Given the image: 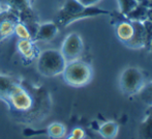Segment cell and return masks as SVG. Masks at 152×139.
Wrapping results in <instances>:
<instances>
[{"instance_id": "cell-1", "label": "cell", "mask_w": 152, "mask_h": 139, "mask_svg": "<svg viewBox=\"0 0 152 139\" xmlns=\"http://www.w3.org/2000/svg\"><path fill=\"white\" fill-rule=\"evenodd\" d=\"M109 14H110L109 10H102L99 7H96L95 5L84 6L79 2V0H66L58 12L54 22L59 27H66L75 21Z\"/></svg>"}, {"instance_id": "cell-2", "label": "cell", "mask_w": 152, "mask_h": 139, "mask_svg": "<svg viewBox=\"0 0 152 139\" xmlns=\"http://www.w3.org/2000/svg\"><path fill=\"white\" fill-rule=\"evenodd\" d=\"M61 75L66 84L74 87H81L90 82L93 71L89 63L81 59H76L66 63Z\"/></svg>"}, {"instance_id": "cell-3", "label": "cell", "mask_w": 152, "mask_h": 139, "mask_svg": "<svg viewBox=\"0 0 152 139\" xmlns=\"http://www.w3.org/2000/svg\"><path fill=\"white\" fill-rule=\"evenodd\" d=\"M66 61L60 50L48 49L39 52L37 56V71L45 77H55L62 74Z\"/></svg>"}, {"instance_id": "cell-4", "label": "cell", "mask_w": 152, "mask_h": 139, "mask_svg": "<svg viewBox=\"0 0 152 139\" xmlns=\"http://www.w3.org/2000/svg\"><path fill=\"white\" fill-rule=\"evenodd\" d=\"M145 84L144 74L136 67H128L120 75L119 86L126 96L138 95Z\"/></svg>"}, {"instance_id": "cell-5", "label": "cell", "mask_w": 152, "mask_h": 139, "mask_svg": "<svg viewBox=\"0 0 152 139\" xmlns=\"http://www.w3.org/2000/svg\"><path fill=\"white\" fill-rule=\"evenodd\" d=\"M3 101L12 109L19 112H27L33 107L32 96L18 82L12 86Z\"/></svg>"}, {"instance_id": "cell-6", "label": "cell", "mask_w": 152, "mask_h": 139, "mask_svg": "<svg viewBox=\"0 0 152 139\" xmlns=\"http://www.w3.org/2000/svg\"><path fill=\"white\" fill-rule=\"evenodd\" d=\"M84 51V44L80 35L76 32L69 33L61 45L60 52L66 63L80 59Z\"/></svg>"}, {"instance_id": "cell-7", "label": "cell", "mask_w": 152, "mask_h": 139, "mask_svg": "<svg viewBox=\"0 0 152 139\" xmlns=\"http://www.w3.org/2000/svg\"><path fill=\"white\" fill-rule=\"evenodd\" d=\"M18 21V14L12 10H3L0 14V43L14 35L15 24Z\"/></svg>"}, {"instance_id": "cell-8", "label": "cell", "mask_w": 152, "mask_h": 139, "mask_svg": "<svg viewBox=\"0 0 152 139\" xmlns=\"http://www.w3.org/2000/svg\"><path fill=\"white\" fill-rule=\"evenodd\" d=\"M17 49L25 63H31L33 59L37 58L39 54L33 40H19L17 43Z\"/></svg>"}, {"instance_id": "cell-9", "label": "cell", "mask_w": 152, "mask_h": 139, "mask_svg": "<svg viewBox=\"0 0 152 139\" xmlns=\"http://www.w3.org/2000/svg\"><path fill=\"white\" fill-rule=\"evenodd\" d=\"M59 31V26L55 22H47L38 25L37 30L33 38L34 42H49L56 36Z\"/></svg>"}, {"instance_id": "cell-10", "label": "cell", "mask_w": 152, "mask_h": 139, "mask_svg": "<svg viewBox=\"0 0 152 139\" xmlns=\"http://www.w3.org/2000/svg\"><path fill=\"white\" fill-rule=\"evenodd\" d=\"M134 24V35L132 40L126 44V47L130 49H142L145 48V32L142 22L132 21Z\"/></svg>"}, {"instance_id": "cell-11", "label": "cell", "mask_w": 152, "mask_h": 139, "mask_svg": "<svg viewBox=\"0 0 152 139\" xmlns=\"http://www.w3.org/2000/svg\"><path fill=\"white\" fill-rule=\"evenodd\" d=\"M115 31H116L118 40L126 46V44L132 40V35H134V24L129 20L121 21L117 24Z\"/></svg>"}, {"instance_id": "cell-12", "label": "cell", "mask_w": 152, "mask_h": 139, "mask_svg": "<svg viewBox=\"0 0 152 139\" xmlns=\"http://www.w3.org/2000/svg\"><path fill=\"white\" fill-rule=\"evenodd\" d=\"M1 5L7 6V10L20 14L31 7L30 0H0Z\"/></svg>"}, {"instance_id": "cell-13", "label": "cell", "mask_w": 152, "mask_h": 139, "mask_svg": "<svg viewBox=\"0 0 152 139\" xmlns=\"http://www.w3.org/2000/svg\"><path fill=\"white\" fill-rule=\"evenodd\" d=\"M148 8L144 2L139 3L132 12H129L126 15V18L129 21H137V22H143V21L147 20V15H148Z\"/></svg>"}, {"instance_id": "cell-14", "label": "cell", "mask_w": 152, "mask_h": 139, "mask_svg": "<svg viewBox=\"0 0 152 139\" xmlns=\"http://www.w3.org/2000/svg\"><path fill=\"white\" fill-rule=\"evenodd\" d=\"M118 130H119V126L116 121H106L98 129L100 136L104 138H108V139H113L117 136L118 134Z\"/></svg>"}, {"instance_id": "cell-15", "label": "cell", "mask_w": 152, "mask_h": 139, "mask_svg": "<svg viewBox=\"0 0 152 139\" xmlns=\"http://www.w3.org/2000/svg\"><path fill=\"white\" fill-rule=\"evenodd\" d=\"M138 135L143 139H152V114H146L138 128Z\"/></svg>"}, {"instance_id": "cell-16", "label": "cell", "mask_w": 152, "mask_h": 139, "mask_svg": "<svg viewBox=\"0 0 152 139\" xmlns=\"http://www.w3.org/2000/svg\"><path fill=\"white\" fill-rule=\"evenodd\" d=\"M45 133L51 138H62L65 136L66 128L61 123H53L45 129Z\"/></svg>"}, {"instance_id": "cell-17", "label": "cell", "mask_w": 152, "mask_h": 139, "mask_svg": "<svg viewBox=\"0 0 152 139\" xmlns=\"http://www.w3.org/2000/svg\"><path fill=\"white\" fill-rule=\"evenodd\" d=\"M18 81L14 80L12 78L5 75L0 74V99L4 100L6 98V96L8 95V93L10 91V89L12 88L16 83Z\"/></svg>"}, {"instance_id": "cell-18", "label": "cell", "mask_w": 152, "mask_h": 139, "mask_svg": "<svg viewBox=\"0 0 152 139\" xmlns=\"http://www.w3.org/2000/svg\"><path fill=\"white\" fill-rule=\"evenodd\" d=\"M14 35H16L19 40H33L29 28L21 21H18L15 24Z\"/></svg>"}, {"instance_id": "cell-19", "label": "cell", "mask_w": 152, "mask_h": 139, "mask_svg": "<svg viewBox=\"0 0 152 139\" xmlns=\"http://www.w3.org/2000/svg\"><path fill=\"white\" fill-rule=\"evenodd\" d=\"M138 95L143 103L148 107H152V82L145 83Z\"/></svg>"}, {"instance_id": "cell-20", "label": "cell", "mask_w": 152, "mask_h": 139, "mask_svg": "<svg viewBox=\"0 0 152 139\" xmlns=\"http://www.w3.org/2000/svg\"><path fill=\"white\" fill-rule=\"evenodd\" d=\"M117 2H118L120 12L124 16H126L128 13L132 12L139 4V2L136 1V0H117Z\"/></svg>"}, {"instance_id": "cell-21", "label": "cell", "mask_w": 152, "mask_h": 139, "mask_svg": "<svg viewBox=\"0 0 152 139\" xmlns=\"http://www.w3.org/2000/svg\"><path fill=\"white\" fill-rule=\"evenodd\" d=\"M143 26H144V32H145V48L151 49L152 44V21L145 20L143 21Z\"/></svg>"}, {"instance_id": "cell-22", "label": "cell", "mask_w": 152, "mask_h": 139, "mask_svg": "<svg viewBox=\"0 0 152 139\" xmlns=\"http://www.w3.org/2000/svg\"><path fill=\"white\" fill-rule=\"evenodd\" d=\"M85 137H86V134H85V131L82 128H75L70 132L69 135H68V138H72V139H82Z\"/></svg>"}, {"instance_id": "cell-23", "label": "cell", "mask_w": 152, "mask_h": 139, "mask_svg": "<svg viewBox=\"0 0 152 139\" xmlns=\"http://www.w3.org/2000/svg\"><path fill=\"white\" fill-rule=\"evenodd\" d=\"M100 0H79V2L84 6H94Z\"/></svg>"}, {"instance_id": "cell-24", "label": "cell", "mask_w": 152, "mask_h": 139, "mask_svg": "<svg viewBox=\"0 0 152 139\" xmlns=\"http://www.w3.org/2000/svg\"><path fill=\"white\" fill-rule=\"evenodd\" d=\"M147 19L152 21V7H150V6H149V8H148V15H147Z\"/></svg>"}, {"instance_id": "cell-25", "label": "cell", "mask_w": 152, "mask_h": 139, "mask_svg": "<svg viewBox=\"0 0 152 139\" xmlns=\"http://www.w3.org/2000/svg\"><path fill=\"white\" fill-rule=\"evenodd\" d=\"M146 114H152V107H148L146 110Z\"/></svg>"}, {"instance_id": "cell-26", "label": "cell", "mask_w": 152, "mask_h": 139, "mask_svg": "<svg viewBox=\"0 0 152 139\" xmlns=\"http://www.w3.org/2000/svg\"><path fill=\"white\" fill-rule=\"evenodd\" d=\"M136 1H138L139 3H142V2H145L146 0H136Z\"/></svg>"}, {"instance_id": "cell-27", "label": "cell", "mask_w": 152, "mask_h": 139, "mask_svg": "<svg viewBox=\"0 0 152 139\" xmlns=\"http://www.w3.org/2000/svg\"><path fill=\"white\" fill-rule=\"evenodd\" d=\"M3 12V10H2V5H1V3H0V14Z\"/></svg>"}, {"instance_id": "cell-28", "label": "cell", "mask_w": 152, "mask_h": 139, "mask_svg": "<svg viewBox=\"0 0 152 139\" xmlns=\"http://www.w3.org/2000/svg\"><path fill=\"white\" fill-rule=\"evenodd\" d=\"M146 1H150V2H152V0H146Z\"/></svg>"}, {"instance_id": "cell-29", "label": "cell", "mask_w": 152, "mask_h": 139, "mask_svg": "<svg viewBox=\"0 0 152 139\" xmlns=\"http://www.w3.org/2000/svg\"><path fill=\"white\" fill-rule=\"evenodd\" d=\"M151 48H152V44H151Z\"/></svg>"}]
</instances>
